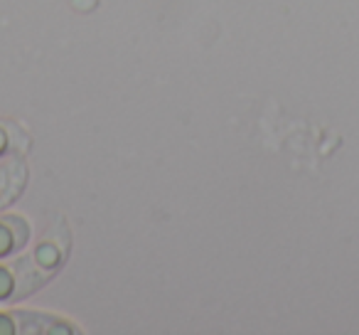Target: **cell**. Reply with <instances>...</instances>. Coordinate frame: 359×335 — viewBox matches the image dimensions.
Returning a JSON list of instances; mask_svg holds the SVG:
<instances>
[{
	"label": "cell",
	"instance_id": "obj_1",
	"mask_svg": "<svg viewBox=\"0 0 359 335\" xmlns=\"http://www.w3.org/2000/svg\"><path fill=\"white\" fill-rule=\"evenodd\" d=\"M25 163L18 158L8 160V163L0 165V207L11 205L18 195L22 192V185H25Z\"/></svg>",
	"mask_w": 359,
	"mask_h": 335
},
{
	"label": "cell",
	"instance_id": "obj_2",
	"mask_svg": "<svg viewBox=\"0 0 359 335\" xmlns=\"http://www.w3.org/2000/svg\"><path fill=\"white\" fill-rule=\"evenodd\" d=\"M6 145H8V140H6V136H3V131H0V150L6 148Z\"/></svg>",
	"mask_w": 359,
	"mask_h": 335
}]
</instances>
